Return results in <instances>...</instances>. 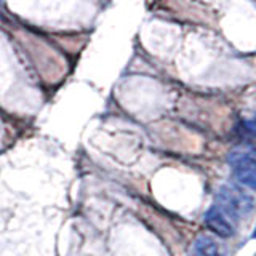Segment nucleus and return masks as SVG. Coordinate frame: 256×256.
Here are the masks:
<instances>
[{
  "mask_svg": "<svg viewBox=\"0 0 256 256\" xmlns=\"http://www.w3.org/2000/svg\"><path fill=\"white\" fill-rule=\"evenodd\" d=\"M206 228L213 230L216 236L220 237H232L234 236V222H232L226 214L222 213V210L218 205H213L212 208H208V212L205 213L204 218Z\"/></svg>",
  "mask_w": 256,
  "mask_h": 256,
  "instance_id": "nucleus-3",
  "label": "nucleus"
},
{
  "mask_svg": "<svg viewBox=\"0 0 256 256\" xmlns=\"http://www.w3.org/2000/svg\"><path fill=\"white\" fill-rule=\"evenodd\" d=\"M253 205V197L244 192L240 188L232 186V184L222 186L218 192V206L232 222L252 213Z\"/></svg>",
  "mask_w": 256,
  "mask_h": 256,
  "instance_id": "nucleus-1",
  "label": "nucleus"
},
{
  "mask_svg": "<svg viewBox=\"0 0 256 256\" xmlns=\"http://www.w3.org/2000/svg\"><path fill=\"white\" fill-rule=\"evenodd\" d=\"M196 256H222V252L216 240L210 236H200L194 244Z\"/></svg>",
  "mask_w": 256,
  "mask_h": 256,
  "instance_id": "nucleus-4",
  "label": "nucleus"
},
{
  "mask_svg": "<svg viewBox=\"0 0 256 256\" xmlns=\"http://www.w3.org/2000/svg\"><path fill=\"white\" fill-rule=\"evenodd\" d=\"M228 162L234 172V176L244 186L254 189L256 172H254V150L252 144H244L232 149L228 156Z\"/></svg>",
  "mask_w": 256,
  "mask_h": 256,
  "instance_id": "nucleus-2",
  "label": "nucleus"
}]
</instances>
